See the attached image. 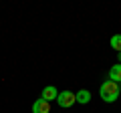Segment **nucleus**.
<instances>
[{
	"label": "nucleus",
	"instance_id": "obj_5",
	"mask_svg": "<svg viewBox=\"0 0 121 113\" xmlns=\"http://www.w3.org/2000/svg\"><path fill=\"white\" fill-rule=\"evenodd\" d=\"M109 81H115L121 85V65H113L109 69Z\"/></svg>",
	"mask_w": 121,
	"mask_h": 113
},
{
	"label": "nucleus",
	"instance_id": "obj_2",
	"mask_svg": "<svg viewBox=\"0 0 121 113\" xmlns=\"http://www.w3.org/2000/svg\"><path fill=\"white\" fill-rule=\"evenodd\" d=\"M56 101H59V107H73L75 103H77V97H75L73 91H60L59 97H56Z\"/></svg>",
	"mask_w": 121,
	"mask_h": 113
},
{
	"label": "nucleus",
	"instance_id": "obj_3",
	"mask_svg": "<svg viewBox=\"0 0 121 113\" xmlns=\"http://www.w3.org/2000/svg\"><path fill=\"white\" fill-rule=\"evenodd\" d=\"M32 113H51V103L44 101L43 97L36 99L35 103H32Z\"/></svg>",
	"mask_w": 121,
	"mask_h": 113
},
{
	"label": "nucleus",
	"instance_id": "obj_8",
	"mask_svg": "<svg viewBox=\"0 0 121 113\" xmlns=\"http://www.w3.org/2000/svg\"><path fill=\"white\" fill-rule=\"evenodd\" d=\"M117 59H119V63H121V52H117Z\"/></svg>",
	"mask_w": 121,
	"mask_h": 113
},
{
	"label": "nucleus",
	"instance_id": "obj_9",
	"mask_svg": "<svg viewBox=\"0 0 121 113\" xmlns=\"http://www.w3.org/2000/svg\"><path fill=\"white\" fill-rule=\"evenodd\" d=\"M119 97H121V85H119Z\"/></svg>",
	"mask_w": 121,
	"mask_h": 113
},
{
	"label": "nucleus",
	"instance_id": "obj_7",
	"mask_svg": "<svg viewBox=\"0 0 121 113\" xmlns=\"http://www.w3.org/2000/svg\"><path fill=\"white\" fill-rule=\"evenodd\" d=\"M111 48H115L117 52H121V35H113L111 36Z\"/></svg>",
	"mask_w": 121,
	"mask_h": 113
},
{
	"label": "nucleus",
	"instance_id": "obj_4",
	"mask_svg": "<svg viewBox=\"0 0 121 113\" xmlns=\"http://www.w3.org/2000/svg\"><path fill=\"white\" fill-rule=\"evenodd\" d=\"M59 97V91H56V87H52V85H48V87H44L43 89V99L44 101H48L51 103L52 99H56Z\"/></svg>",
	"mask_w": 121,
	"mask_h": 113
},
{
	"label": "nucleus",
	"instance_id": "obj_6",
	"mask_svg": "<svg viewBox=\"0 0 121 113\" xmlns=\"http://www.w3.org/2000/svg\"><path fill=\"white\" fill-rule=\"evenodd\" d=\"M75 97H77V103H81V105H87V103L91 101V93L87 91V89L77 91V93H75Z\"/></svg>",
	"mask_w": 121,
	"mask_h": 113
},
{
	"label": "nucleus",
	"instance_id": "obj_1",
	"mask_svg": "<svg viewBox=\"0 0 121 113\" xmlns=\"http://www.w3.org/2000/svg\"><path fill=\"white\" fill-rule=\"evenodd\" d=\"M99 95L105 103H115L119 99V83L115 81H105L99 87Z\"/></svg>",
	"mask_w": 121,
	"mask_h": 113
}]
</instances>
